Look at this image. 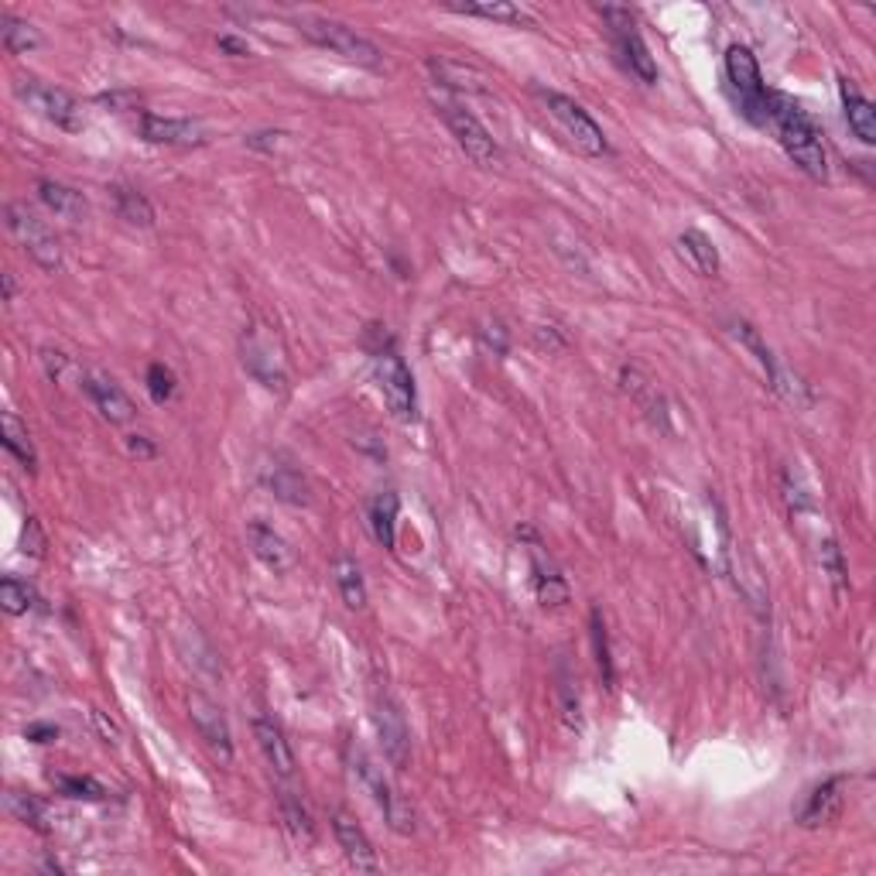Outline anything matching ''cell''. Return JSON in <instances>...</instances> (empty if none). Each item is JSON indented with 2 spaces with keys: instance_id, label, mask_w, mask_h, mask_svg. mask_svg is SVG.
I'll return each mask as SVG.
<instances>
[{
  "instance_id": "cell-13",
  "label": "cell",
  "mask_w": 876,
  "mask_h": 876,
  "mask_svg": "<svg viewBox=\"0 0 876 876\" xmlns=\"http://www.w3.org/2000/svg\"><path fill=\"white\" fill-rule=\"evenodd\" d=\"M846 785H849L846 774H832V777L818 780V785L804 791L801 801L794 804V822L801 828H809V832L832 825L846 809Z\"/></svg>"
},
{
  "instance_id": "cell-42",
  "label": "cell",
  "mask_w": 876,
  "mask_h": 876,
  "mask_svg": "<svg viewBox=\"0 0 876 876\" xmlns=\"http://www.w3.org/2000/svg\"><path fill=\"white\" fill-rule=\"evenodd\" d=\"M45 548H49V538H45L38 517H28L25 534H21V552L32 555V558H45Z\"/></svg>"
},
{
  "instance_id": "cell-28",
  "label": "cell",
  "mask_w": 876,
  "mask_h": 876,
  "mask_svg": "<svg viewBox=\"0 0 876 876\" xmlns=\"http://www.w3.org/2000/svg\"><path fill=\"white\" fill-rule=\"evenodd\" d=\"M268 486H271V493L277 496V501L292 504V507L312 504L309 483H305V477H301L298 469H292V466H271V472H268Z\"/></svg>"
},
{
  "instance_id": "cell-11",
  "label": "cell",
  "mask_w": 876,
  "mask_h": 876,
  "mask_svg": "<svg viewBox=\"0 0 876 876\" xmlns=\"http://www.w3.org/2000/svg\"><path fill=\"white\" fill-rule=\"evenodd\" d=\"M349 764H353V774L360 777V785L367 788V794L373 798V804L384 812V818H387V825L394 828V832L397 836H411L415 832V812L408 809L405 801H400V794H394L384 770L377 767L363 750H349Z\"/></svg>"
},
{
  "instance_id": "cell-10",
  "label": "cell",
  "mask_w": 876,
  "mask_h": 876,
  "mask_svg": "<svg viewBox=\"0 0 876 876\" xmlns=\"http://www.w3.org/2000/svg\"><path fill=\"white\" fill-rule=\"evenodd\" d=\"M14 97L25 103L28 110H35L38 116H45L49 124H55L59 131H69V134L83 131L79 103L69 97L65 89H59V86H49V83L32 79V76H21L14 83Z\"/></svg>"
},
{
  "instance_id": "cell-3",
  "label": "cell",
  "mask_w": 876,
  "mask_h": 876,
  "mask_svg": "<svg viewBox=\"0 0 876 876\" xmlns=\"http://www.w3.org/2000/svg\"><path fill=\"white\" fill-rule=\"evenodd\" d=\"M298 32L309 38L312 45H319V49L340 55L349 65L384 69V52L377 49V45L367 35H360L357 28L343 25V21H333V17H301L298 21Z\"/></svg>"
},
{
  "instance_id": "cell-50",
  "label": "cell",
  "mask_w": 876,
  "mask_h": 876,
  "mask_svg": "<svg viewBox=\"0 0 876 876\" xmlns=\"http://www.w3.org/2000/svg\"><path fill=\"white\" fill-rule=\"evenodd\" d=\"M17 298V277L11 271H4V301L11 305Z\"/></svg>"
},
{
  "instance_id": "cell-21",
  "label": "cell",
  "mask_w": 876,
  "mask_h": 876,
  "mask_svg": "<svg viewBox=\"0 0 876 876\" xmlns=\"http://www.w3.org/2000/svg\"><path fill=\"white\" fill-rule=\"evenodd\" d=\"M525 531H528V538H531V568H534V593H538V603H541L544 609H558V606L568 603V582H565V576L558 572V565H555L548 555H544L538 534H534L531 528H525Z\"/></svg>"
},
{
  "instance_id": "cell-4",
  "label": "cell",
  "mask_w": 876,
  "mask_h": 876,
  "mask_svg": "<svg viewBox=\"0 0 876 876\" xmlns=\"http://www.w3.org/2000/svg\"><path fill=\"white\" fill-rule=\"evenodd\" d=\"M4 223H8V233L21 244L35 264L45 271V274H59L65 257H62V244L55 230L45 223L35 209H28L25 202H8L4 206Z\"/></svg>"
},
{
  "instance_id": "cell-18",
  "label": "cell",
  "mask_w": 876,
  "mask_h": 876,
  "mask_svg": "<svg viewBox=\"0 0 876 876\" xmlns=\"http://www.w3.org/2000/svg\"><path fill=\"white\" fill-rule=\"evenodd\" d=\"M333 836L343 849L346 863L357 873H381V860H377V849L370 842V836L363 832V825L357 818H349L346 812L333 815Z\"/></svg>"
},
{
  "instance_id": "cell-7",
  "label": "cell",
  "mask_w": 876,
  "mask_h": 876,
  "mask_svg": "<svg viewBox=\"0 0 876 876\" xmlns=\"http://www.w3.org/2000/svg\"><path fill=\"white\" fill-rule=\"evenodd\" d=\"M541 100L582 155H589V158L609 155V140H606L603 127L593 121V113H589L582 103H576L572 97H565V92H558V89H541Z\"/></svg>"
},
{
  "instance_id": "cell-2",
  "label": "cell",
  "mask_w": 876,
  "mask_h": 876,
  "mask_svg": "<svg viewBox=\"0 0 876 876\" xmlns=\"http://www.w3.org/2000/svg\"><path fill=\"white\" fill-rule=\"evenodd\" d=\"M240 363L264 391H274V394L288 391V360H284V346H281V340H277V333L271 325L250 322L244 329Z\"/></svg>"
},
{
  "instance_id": "cell-34",
  "label": "cell",
  "mask_w": 876,
  "mask_h": 876,
  "mask_svg": "<svg viewBox=\"0 0 876 876\" xmlns=\"http://www.w3.org/2000/svg\"><path fill=\"white\" fill-rule=\"evenodd\" d=\"M589 637H593L596 668H600V675H603V684H606V689H613V684H617V668H613L609 633H606V620H603V609H600V606L589 609Z\"/></svg>"
},
{
  "instance_id": "cell-39",
  "label": "cell",
  "mask_w": 876,
  "mask_h": 876,
  "mask_svg": "<svg viewBox=\"0 0 876 876\" xmlns=\"http://www.w3.org/2000/svg\"><path fill=\"white\" fill-rule=\"evenodd\" d=\"M8 812L17 822H25V825L38 828V832H45V804L38 798L21 794V791H8Z\"/></svg>"
},
{
  "instance_id": "cell-40",
  "label": "cell",
  "mask_w": 876,
  "mask_h": 876,
  "mask_svg": "<svg viewBox=\"0 0 876 876\" xmlns=\"http://www.w3.org/2000/svg\"><path fill=\"white\" fill-rule=\"evenodd\" d=\"M145 384H148V394L155 405H169V400L175 397V373L164 367V363H151L148 373H145Z\"/></svg>"
},
{
  "instance_id": "cell-9",
  "label": "cell",
  "mask_w": 876,
  "mask_h": 876,
  "mask_svg": "<svg viewBox=\"0 0 876 876\" xmlns=\"http://www.w3.org/2000/svg\"><path fill=\"white\" fill-rule=\"evenodd\" d=\"M726 79L737 103L743 107V116H750L753 124H764V107H767V86L761 76V62L747 49V45H732L726 52Z\"/></svg>"
},
{
  "instance_id": "cell-14",
  "label": "cell",
  "mask_w": 876,
  "mask_h": 876,
  "mask_svg": "<svg viewBox=\"0 0 876 876\" xmlns=\"http://www.w3.org/2000/svg\"><path fill=\"white\" fill-rule=\"evenodd\" d=\"M188 719H193L199 740L220 756L223 764L233 761V732H230V723L223 716V708L212 702L209 695L202 692H193L188 695Z\"/></svg>"
},
{
  "instance_id": "cell-47",
  "label": "cell",
  "mask_w": 876,
  "mask_h": 876,
  "mask_svg": "<svg viewBox=\"0 0 876 876\" xmlns=\"http://www.w3.org/2000/svg\"><path fill=\"white\" fill-rule=\"evenodd\" d=\"M483 343L496 353V357H504V353H507V329L504 325H486L483 329Z\"/></svg>"
},
{
  "instance_id": "cell-48",
  "label": "cell",
  "mask_w": 876,
  "mask_h": 876,
  "mask_svg": "<svg viewBox=\"0 0 876 876\" xmlns=\"http://www.w3.org/2000/svg\"><path fill=\"white\" fill-rule=\"evenodd\" d=\"M217 45H220V52H226L233 59H247L250 55V45L244 38H236V35H220Z\"/></svg>"
},
{
  "instance_id": "cell-15",
  "label": "cell",
  "mask_w": 876,
  "mask_h": 876,
  "mask_svg": "<svg viewBox=\"0 0 876 876\" xmlns=\"http://www.w3.org/2000/svg\"><path fill=\"white\" fill-rule=\"evenodd\" d=\"M137 131L148 145H164V148H202L209 140L206 131L196 121H188V116H161L151 110L140 113Z\"/></svg>"
},
{
  "instance_id": "cell-33",
  "label": "cell",
  "mask_w": 876,
  "mask_h": 876,
  "mask_svg": "<svg viewBox=\"0 0 876 876\" xmlns=\"http://www.w3.org/2000/svg\"><path fill=\"white\" fill-rule=\"evenodd\" d=\"M0 38H4V49L11 55H28L41 45L38 28L28 25V21L14 17V14H0Z\"/></svg>"
},
{
  "instance_id": "cell-23",
  "label": "cell",
  "mask_w": 876,
  "mask_h": 876,
  "mask_svg": "<svg viewBox=\"0 0 876 876\" xmlns=\"http://www.w3.org/2000/svg\"><path fill=\"white\" fill-rule=\"evenodd\" d=\"M38 199L49 206L59 220H69V223H83L89 220V202L79 188L65 185V182H55V178H41L38 182Z\"/></svg>"
},
{
  "instance_id": "cell-31",
  "label": "cell",
  "mask_w": 876,
  "mask_h": 876,
  "mask_svg": "<svg viewBox=\"0 0 876 876\" xmlns=\"http://www.w3.org/2000/svg\"><path fill=\"white\" fill-rule=\"evenodd\" d=\"M281 801V818H284V828L292 832L295 842H312L316 839V822L309 815V809L301 804V798L295 791H281L277 794Z\"/></svg>"
},
{
  "instance_id": "cell-38",
  "label": "cell",
  "mask_w": 876,
  "mask_h": 876,
  "mask_svg": "<svg viewBox=\"0 0 876 876\" xmlns=\"http://www.w3.org/2000/svg\"><path fill=\"white\" fill-rule=\"evenodd\" d=\"M558 716L565 723L568 732H582V699H579V689L572 678H562L558 684Z\"/></svg>"
},
{
  "instance_id": "cell-49",
  "label": "cell",
  "mask_w": 876,
  "mask_h": 876,
  "mask_svg": "<svg viewBox=\"0 0 876 876\" xmlns=\"http://www.w3.org/2000/svg\"><path fill=\"white\" fill-rule=\"evenodd\" d=\"M277 137H284V134H277V131L250 134V137H247V148H257V151H274V148H277Z\"/></svg>"
},
{
  "instance_id": "cell-20",
  "label": "cell",
  "mask_w": 876,
  "mask_h": 876,
  "mask_svg": "<svg viewBox=\"0 0 876 876\" xmlns=\"http://www.w3.org/2000/svg\"><path fill=\"white\" fill-rule=\"evenodd\" d=\"M254 740H257L260 753H264L268 767H271L281 780H292V777H295V770H298L295 750H292L288 737H284V729H281L274 719L257 716V719H254Z\"/></svg>"
},
{
  "instance_id": "cell-43",
  "label": "cell",
  "mask_w": 876,
  "mask_h": 876,
  "mask_svg": "<svg viewBox=\"0 0 876 876\" xmlns=\"http://www.w3.org/2000/svg\"><path fill=\"white\" fill-rule=\"evenodd\" d=\"M124 445H127V456L137 459V462H148V459L158 456V445H155L151 435H127Z\"/></svg>"
},
{
  "instance_id": "cell-45",
  "label": "cell",
  "mask_w": 876,
  "mask_h": 876,
  "mask_svg": "<svg viewBox=\"0 0 876 876\" xmlns=\"http://www.w3.org/2000/svg\"><path fill=\"white\" fill-rule=\"evenodd\" d=\"M97 100H100L103 107L116 110V113H121V110H134V107L140 103V97H137V92H100V97H97Z\"/></svg>"
},
{
  "instance_id": "cell-6",
  "label": "cell",
  "mask_w": 876,
  "mask_h": 876,
  "mask_svg": "<svg viewBox=\"0 0 876 876\" xmlns=\"http://www.w3.org/2000/svg\"><path fill=\"white\" fill-rule=\"evenodd\" d=\"M729 325H732V336H737V340L753 353V357H756V363L764 367V373H767V381H770L774 394H777V397H785L788 405H794V408H812V400H815L812 387L804 384L798 373H791V370H785V367L777 363V357L770 353V346L761 340V333H756V329H753L747 319H732Z\"/></svg>"
},
{
  "instance_id": "cell-25",
  "label": "cell",
  "mask_w": 876,
  "mask_h": 876,
  "mask_svg": "<svg viewBox=\"0 0 876 876\" xmlns=\"http://www.w3.org/2000/svg\"><path fill=\"white\" fill-rule=\"evenodd\" d=\"M620 387H624V394H630L637 405L644 408V415L654 421V424H661V429H668V408H665V397L657 394V387L647 381V377L637 370V367H624L620 370Z\"/></svg>"
},
{
  "instance_id": "cell-46",
  "label": "cell",
  "mask_w": 876,
  "mask_h": 876,
  "mask_svg": "<svg viewBox=\"0 0 876 876\" xmlns=\"http://www.w3.org/2000/svg\"><path fill=\"white\" fill-rule=\"evenodd\" d=\"M25 737H28L32 743H55V740H59V726H52V723H32V726L25 729Z\"/></svg>"
},
{
  "instance_id": "cell-26",
  "label": "cell",
  "mask_w": 876,
  "mask_h": 876,
  "mask_svg": "<svg viewBox=\"0 0 876 876\" xmlns=\"http://www.w3.org/2000/svg\"><path fill=\"white\" fill-rule=\"evenodd\" d=\"M678 254L689 260V268L702 277H716L723 260H719V250L713 244V236H705L702 230H684L678 236Z\"/></svg>"
},
{
  "instance_id": "cell-24",
  "label": "cell",
  "mask_w": 876,
  "mask_h": 876,
  "mask_svg": "<svg viewBox=\"0 0 876 876\" xmlns=\"http://www.w3.org/2000/svg\"><path fill=\"white\" fill-rule=\"evenodd\" d=\"M839 97H842V110H846V121L852 127L863 145H876V107L863 97L860 86L852 79H839Z\"/></svg>"
},
{
  "instance_id": "cell-36",
  "label": "cell",
  "mask_w": 876,
  "mask_h": 876,
  "mask_svg": "<svg viewBox=\"0 0 876 876\" xmlns=\"http://www.w3.org/2000/svg\"><path fill=\"white\" fill-rule=\"evenodd\" d=\"M52 785L62 798H73V801H107L110 791L100 785L97 777H86V774H52Z\"/></svg>"
},
{
  "instance_id": "cell-5",
  "label": "cell",
  "mask_w": 876,
  "mask_h": 876,
  "mask_svg": "<svg viewBox=\"0 0 876 876\" xmlns=\"http://www.w3.org/2000/svg\"><path fill=\"white\" fill-rule=\"evenodd\" d=\"M435 113L445 121L448 134L456 137V145L466 151L472 164H480V169H496L501 164V145H496V137L469 107H462L459 100L435 97Z\"/></svg>"
},
{
  "instance_id": "cell-44",
  "label": "cell",
  "mask_w": 876,
  "mask_h": 876,
  "mask_svg": "<svg viewBox=\"0 0 876 876\" xmlns=\"http://www.w3.org/2000/svg\"><path fill=\"white\" fill-rule=\"evenodd\" d=\"M89 719H92V726H97V732L103 737V743H110V747L121 743V726H116L113 719H107V713H100V708H92Z\"/></svg>"
},
{
  "instance_id": "cell-22",
  "label": "cell",
  "mask_w": 876,
  "mask_h": 876,
  "mask_svg": "<svg viewBox=\"0 0 876 876\" xmlns=\"http://www.w3.org/2000/svg\"><path fill=\"white\" fill-rule=\"evenodd\" d=\"M107 199L116 212V220H124L127 226H137V230H151L155 220H158V212L151 206V199L140 193V188L134 185H124V182H113L107 188Z\"/></svg>"
},
{
  "instance_id": "cell-27",
  "label": "cell",
  "mask_w": 876,
  "mask_h": 876,
  "mask_svg": "<svg viewBox=\"0 0 876 876\" xmlns=\"http://www.w3.org/2000/svg\"><path fill=\"white\" fill-rule=\"evenodd\" d=\"M0 442H4L8 453L28 472H38V453H35V442L28 435V424H21V418L14 411L0 415Z\"/></svg>"
},
{
  "instance_id": "cell-1",
  "label": "cell",
  "mask_w": 876,
  "mask_h": 876,
  "mask_svg": "<svg viewBox=\"0 0 876 876\" xmlns=\"http://www.w3.org/2000/svg\"><path fill=\"white\" fill-rule=\"evenodd\" d=\"M764 127H770L780 140L785 155L798 164V169L815 178V182H828V151L818 124L804 113L788 92H767V107H764Z\"/></svg>"
},
{
  "instance_id": "cell-16",
  "label": "cell",
  "mask_w": 876,
  "mask_h": 876,
  "mask_svg": "<svg viewBox=\"0 0 876 876\" xmlns=\"http://www.w3.org/2000/svg\"><path fill=\"white\" fill-rule=\"evenodd\" d=\"M247 541H250V552H254V558L264 565V568H271L274 576H284V572H292V568L298 565V552L292 548V541L284 538V534H277L268 520H260V517H254L250 525H247Z\"/></svg>"
},
{
  "instance_id": "cell-37",
  "label": "cell",
  "mask_w": 876,
  "mask_h": 876,
  "mask_svg": "<svg viewBox=\"0 0 876 876\" xmlns=\"http://www.w3.org/2000/svg\"><path fill=\"white\" fill-rule=\"evenodd\" d=\"M818 565H822V576L832 582L836 593H842V589L849 585V568H846V558H842V548H839L836 538H825L818 544Z\"/></svg>"
},
{
  "instance_id": "cell-17",
  "label": "cell",
  "mask_w": 876,
  "mask_h": 876,
  "mask_svg": "<svg viewBox=\"0 0 876 876\" xmlns=\"http://www.w3.org/2000/svg\"><path fill=\"white\" fill-rule=\"evenodd\" d=\"M377 732H381V747H384V756L397 767L405 770L408 767V756H411V732H408V723H405V713L391 702V699H381L377 702Z\"/></svg>"
},
{
  "instance_id": "cell-8",
  "label": "cell",
  "mask_w": 876,
  "mask_h": 876,
  "mask_svg": "<svg viewBox=\"0 0 876 876\" xmlns=\"http://www.w3.org/2000/svg\"><path fill=\"white\" fill-rule=\"evenodd\" d=\"M373 373H377V387H381L387 408L397 421H415L418 418V391H415V377L408 363L397 357L394 346L373 349Z\"/></svg>"
},
{
  "instance_id": "cell-32",
  "label": "cell",
  "mask_w": 876,
  "mask_h": 876,
  "mask_svg": "<svg viewBox=\"0 0 876 876\" xmlns=\"http://www.w3.org/2000/svg\"><path fill=\"white\" fill-rule=\"evenodd\" d=\"M453 11L466 14V17H486V21H501V25H528L534 28L538 21L528 8L520 4H448Z\"/></svg>"
},
{
  "instance_id": "cell-35",
  "label": "cell",
  "mask_w": 876,
  "mask_h": 876,
  "mask_svg": "<svg viewBox=\"0 0 876 876\" xmlns=\"http://www.w3.org/2000/svg\"><path fill=\"white\" fill-rule=\"evenodd\" d=\"M0 606H4V613H11V617H25V613L38 606L35 585L17 576H4V582H0Z\"/></svg>"
},
{
  "instance_id": "cell-29",
  "label": "cell",
  "mask_w": 876,
  "mask_h": 876,
  "mask_svg": "<svg viewBox=\"0 0 876 876\" xmlns=\"http://www.w3.org/2000/svg\"><path fill=\"white\" fill-rule=\"evenodd\" d=\"M397 510H400V501L397 493H381L377 501L370 504V528H373V538L384 544V548H394L397 544Z\"/></svg>"
},
{
  "instance_id": "cell-30",
  "label": "cell",
  "mask_w": 876,
  "mask_h": 876,
  "mask_svg": "<svg viewBox=\"0 0 876 876\" xmlns=\"http://www.w3.org/2000/svg\"><path fill=\"white\" fill-rule=\"evenodd\" d=\"M336 585H340V596L346 603V609H363L367 606V582H363V572H360V565L357 558H336Z\"/></svg>"
},
{
  "instance_id": "cell-41",
  "label": "cell",
  "mask_w": 876,
  "mask_h": 876,
  "mask_svg": "<svg viewBox=\"0 0 876 876\" xmlns=\"http://www.w3.org/2000/svg\"><path fill=\"white\" fill-rule=\"evenodd\" d=\"M41 367H45V373H49V381H55V384H65V377L73 373V360H69L62 349H52V346L41 349Z\"/></svg>"
},
{
  "instance_id": "cell-12",
  "label": "cell",
  "mask_w": 876,
  "mask_h": 876,
  "mask_svg": "<svg viewBox=\"0 0 876 876\" xmlns=\"http://www.w3.org/2000/svg\"><path fill=\"white\" fill-rule=\"evenodd\" d=\"M600 14L609 21V32H613V41H617V49H620L624 65L641 83L654 86L657 83V62H654V55L647 49V41L641 38V32H637V25H633V14L624 11V8H603Z\"/></svg>"
},
{
  "instance_id": "cell-19",
  "label": "cell",
  "mask_w": 876,
  "mask_h": 876,
  "mask_svg": "<svg viewBox=\"0 0 876 876\" xmlns=\"http://www.w3.org/2000/svg\"><path fill=\"white\" fill-rule=\"evenodd\" d=\"M83 391L89 394L92 408H97L110 424H127L134 421L137 408L134 400L124 394V387L113 381L107 373H83Z\"/></svg>"
}]
</instances>
